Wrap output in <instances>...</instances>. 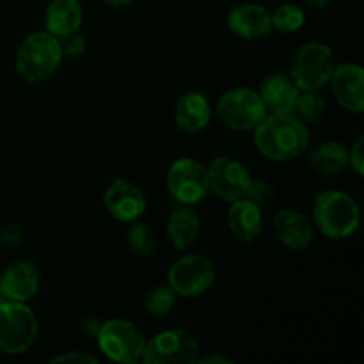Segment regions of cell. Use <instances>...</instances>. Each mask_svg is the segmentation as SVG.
<instances>
[{
    "mask_svg": "<svg viewBox=\"0 0 364 364\" xmlns=\"http://www.w3.org/2000/svg\"><path fill=\"white\" fill-rule=\"evenodd\" d=\"M334 100L345 110L361 114L364 110V70L355 63H343L334 66L329 82Z\"/></svg>",
    "mask_w": 364,
    "mask_h": 364,
    "instance_id": "cell-13",
    "label": "cell"
},
{
    "mask_svg": "<svg viewBox=\"0 0 364 364\" xmlns=\"http://www.w3.org/2000/svg\"><path fill=\"white\" fill-rule=\"evenodd\" d=\"M217 116L224 127L235 132L255 130L267 116V109L258 91L247 87H235L217 100Z\"/></svg>",
    "mask_w": 364,
    "mask_h": 364,
    "instance_id": "cell-7",
    "label": "cell"
},
{
    "mask_svg": "<svg viewBox=\"0 0 364 364\" xmlns=\"http://www.w3.org/2000/svg\"><path fill=\"white\" fill-rule=\"evenodd\" d=\"M60 50H63V57H68V59H75V57H80L82 53L85 52V41L82 36H78V32H73V34H68L64 38H59Z\"/></svg>",
    "mask_w": 364,
    "mask_h": 364,
    "instance_id": "cell-28",
    "label": "cell"
},
{
    "mask_svg": "<svg viewBox=\"0 0 364 364\" xmlns=\"http://www.w3.org/2000/svg\"><path fill=\"white\" fill-rule=\"evenodd\" d=\"M245 198L251 199V201L256 203L258 206H267L274 201V198H276V191H274V187L267 180H262V178H251L247 192H245Z\"/></svg>",
    "mask_w": 364,
    "mask_h": 364,
    "instance_id": "cell-27",
    "label": "cell"
},
{
    "mask_svg": "<svg viewBox=\"0 0 364 364\" xmlns=\"http://www.w3.org/2000/svg\"><path fill=\"white\" fill-rule=\"evenodd\" d=\"M212 119V105L208 98L198 91H188L176 100L174 105V123L187 134H198L205 130Z\"/></svg>",
    "mask_w": 364,
    "mask_h": 364,
    "instance_id": "cell-18",
    "label": "cell"
},
{
    "mask_svg": "<svg viewBox=\"0 0 364 364\" xmlns=\"http://www.w3.org/2000/svg\"><path fill=\"white\" fill-rule=\"evenodd\" d=\"M52 363H98V359L95 355L87 354V352L71 350L68 354H60L53 358Z\"/></svg>",
    "mask_w": 364,
    "mask_h": 364,
    "instance_id": "cell-30",
    "label": "cell"
},
{
    "mask_svg": "<svg viewBox=\"0 0 364 364\" xmlns=\"http://www.w3.org/2000/svg\"><path fill=\"white\" fill-rule=\"evenodd\" d=\"M302 2H304L306 6L313 7V9H323L331 0H302Z\"/></svg>",
    "mask_w": 364,
    "mask_h": 364,
    "instance_id": "cell-33",
    "label": "cell"
},
{
    "mask_svg": "<svg viewBox=\"0 0 364 364\" xmlns=\"http://www.w3.org/2000/svg\"><path fill=\"white\" fill-rule=\"evenodd\" d=\"M38 333V316L25 302H0V350L4 354H25L34 345Z\"/></svg>",
    "mask_w": 364,
    "mask_h": 364,
    "instance_id": "cell-4",
    "label": "cell"
},
{
    "mask_svg": "<svg viewBox=\"0 0 364 364\" xmlns=\"http://www.w3.org/2000/svg\"><path fill=\"white\" fill-rule=\"evenodd\" d=\"M326 100L318 95V91H301L295 103L294 116L304 124H316L326 116Z\"/></svg>",
    "mask_w": 364,
    "mask_h": 364,
    "instance_id": "cell-24",
    "label": "cell"
},
{
    "mask_svg": "<svg viewBox=\"0 0 364 364\" xmlns=\"http://www.w3.org/2000/svg\"><path fill=\"white\" fill-rule=\"evenodd\" d=\"M228 226L237 240L251 244L263 230L262 206L247 198L237 199L231 203V208L228 210Z\"/></svg>",
    "mask_w": 364,
    "mask_h": 364,
    "instance_id": "cell-19",
    "label": "cell"
},
{
    "mask_svg": "<svg viewBox=\"0 0 364 364\" xmlns=\"http://www.w3.org/2000/svg\"><path fill=\"white\" fill-rule=\"evenodd\" d=\"M178 295L169 284L151 288L144 297V311L151 316H167L174 309Z\"/></svg>",
    "mask_w": 364,
    "mask_h": 364,
    "instance_id": "cell-26",
    "label": "cell"
},
{
    "mask_svg": "<svg viewBox=\"0 0 364 364\" xmlns=\"http://www.w3.org/2000/svg\"><path fill=\"white\" fill-rule=\"evenodd\" d=\"M105 4H109V6L112 7H123V6H128V4H132L134 0H103Z\"/></svg>",
    "mask_w": 364,
    "mask_h": 364,
    "instance_id": "cell-34",
    "label": "cell"
},
{
    "mask_svg": "<svg viewBox=\"0 0 364 364\" xmlns=\"http://www.w3.org/2000/svg\"><path fill=\"white\" fill-rule=\"evenodd\" d=\"M198 363H201V364H213V363L231 364V363H233V359L226 358V355H208V358H199Z\"/></svg>",
    "mask_w": 364,
    "mask_h": 364,
    "instance_id": "cell-32",
    "label": "cell"
},
{
    "mask_svg": "<svg viewBox=\"0 0 364 364\" xmlns=\"http://www.w3.org/2000/svg\"><path fill=\"white\" fill-rule=\"evenodd\" d=\"M336 60L334 52L326 43H306L291 59L290 78L301 91H320L327 85Z\"/></svg>",
    "mask_w": 364,
    "mask_h": 364,
    "instance_id": "cell-5",
    "label": "cell"
},
{
    "mask_svg": "<svg viewBox=\"0 0 364 364\" xmlns=\"http://www.w3.org/2000/svg\"><path fill=\"white\" fill-rule=\"evenodd\" d=\"M98 347L114 363L141 361L146 347V338L134 322L124 318H112L102 323L96 334Z\"/></svg>",
    "mask_w": 364,
    "mask_h": 364,
    "instance_id": "cell-6",
    "label": "cell"
},
{
    "mask_svg": "<svg viewBox=\"0 0 364 364\" xmlns=\"http://www.w3.org/2000/svg\"><path fill=\"white\" fill-rule=\"evenodd\" d=\"M272 226L277 240L291 251H304L313 244V238H315L313 220H309L304 213L297 210L287 208L277 212Z\"/></svg>",
    "mask_w": 364,
    "mask_h": 364,
    "instance_id": "cell-15",
    "label": "cell"
},
{
    "mask_svg": "<svg viewBox=\"0 0 364 364\" xmlns=\"http://www.w3.org/2000/svg\"><path fill=\"white\" fill-rule=\"evenodd\" d=\"M217 279L215 265L203 255H185L171 265L167 284L178 297L192 299L206 294Z\"/></svg>",
    "mask_w": 364,
    "mask_h": 364,
    "instance_id": "cell-8",
    "label": "cell"
},
{
    "mask_svg": "<svg viewBox=\"0 0 364 364\" xmlns=\"http://www.w3.org/2000/svg\"><path fill=\"white\" fill-rule=\"evenodd\" d=\"M41 287V274L28 259H20L2 272V288L7 301L27 302L38 295Z\"/></svg>",
    "mask_w": 364,
    "mask_h": 364,
    "instance_id": "cell-16",
    "label": "cell"
},
{
    "mask_svg": "<svg viewBox=\"0 0 364 364\" xmlns=\"http://www.w3.org/2000/svg\"><path fill=\"white\" fill-rule=\"evenodd\" d=\"M255 144L265 159L290 162L308 151V124L294 114H267L255 128Z\"/></svg>",
    "mask_w": 364,
    "mask_h": 364,
    "instance_id": "cell-1",
    "label": "cell"
},
{
    "mask_svg": "<svg viewBox=\"0 0 364 364\" xmlns=\"http://www.w3.org/2000/svg\"><path fill=\"white\" fill-rule=\"evenodd\" d=\"M258 95L267 114H294L301 89L294 84L290 75L272 73L263 78Z\"/></svg>",
    "mask_w": 364,
    "mask_h": 364,
    "instance_id": "cell-17",
    "label": "cell"
},
{
    "mask_svg": "<svg viewBox=\"0 0 364 364\" xmlns=\"http://www.w3.org/2000/svg\"><path fill=\"white\" fill-rule=\"evenodd\" d=\"M363 144L364 139L359 137L358 141L352 144V148L348 149V166L355 171L358 176H363L364 174V159H363Z\"/></svg>",
    "mask_w": 364,
    "mask_h": 364,
    "instance_id": "cell-29",
    "label": "cell"
},
{
    "mask_svg": "<svg viewBox=\"0 0 364 364\" xmlns=\"http://www.w3.org/2000/svg\"><path fill=\"white\" fill-rule=\"evenodd\" d=\"M199 359V343L183 329H167L146 341L144 364H192Z\"/></svg>",
    "mask_w": 364,
    "mask_h": 364,
    "instance_id": "cell-9",
    "label": "cell"
},
{
    "mask_svg": "<svg viewBox=\"0 0 364 364\" xmlns=\"http://www.w3.org/2000/svg\"><path fill=\"white\" fill-rule=\"evenodd\" d=\"M199 233H201V219L191 206L183 205L181 208L174 210L167 219V237L174 249L185 251L192 247Z\"/></svg>",
    "mask_w": 364,
    "mask_h": 364,
    "instance_id": "cell-21",
    "label": "cell"
},
{
    "mask_svg": "<svg viewBox=\"0 0 364 364\" xmlns=\"http://www.w3.org/2000/svg\"><path fill=\"white\" fill-rule=\"evenodd\" d=\"M7 301L6 294H4V288H2V272H0V302Z\"/></svg>",
    "mask_w": 364,
    "mask_h": 364,
    "instance_id": "cell-35",
    "label": "cell"
},
{
    "mask_svg": "<svg viewBox=\"0 0 364 364\" xmlns=\"http://www.w3.org/2000/svg\"><path fill=\"white\" fill-rule=\"evenodd\" d=\"M309 166L323 176H334L348 167V148L341 142L326 141L309 151Z\"/></svg>",
    "mask_w": 364,
    "mask_h": 364,
    "instance_id": "cell-22",
    "label": "cell"
},
{
    "mask_svg": "<svg viewBox=\"0 0 364 364\" xmlns=\"http://www.w3.org/2000/svg\"><path fill=\"white\" fill-rule=\"evenodd\" d=\"M169 194L181 205H198L208 194L206 166L194 159H178L171 164L166 178Z\"/></svg>",
    "mask_w": 364,
    "mask_h": 364,
    "instance_id": "cell-10",
    "label": "cell"
},
{
    "mask_svg": "<svg viewBox=\"0 0 364 364\" xmlns=\"http://www.w3.org/2000/svg\"><path fill=\"white\" fill-rule=\"evenodd\" d=\"M228 28L231 34L244 41H256L274 31L272 16H270V11L262 4L245 2L230 11Z\"/></svg>",
    "mask_w": 364,
    "mask_h": 364,
    "instance_id": "cell-14",
    "label": "cell"
},
{
    "mask_svg": "<svg viewBox=\"0 0 364 364\" xmlns=\"http://www.w3.org/2000/svg\"><path fill=\"white\" fill-rule=\"evenodd\" d=\"M313 224L331 240H345L358 231L361 208L343 191H323L313 201Z\"/></svg>",
    "mask_w": 364,
    "mask_h": 364,
    "instance_id": "cell-2",
    "label": "cell"
},
{
    "mask_svg": "<svg viewBox=\"0 0 364 364\" xmlns=\"http://www.w3.org/2000/svg\"><path fill=\"white\" fill-rule=\"evenodd\" d=\"M146 194L139 185L128 180H114L103 192V206L112 219L132 223L146 212Z\"/></svg>",
    "mask_w": 364,
    "mask_h": 364,
    "instance_id": "cell-12",
    "label": "cell"
},
{
    "mask_svg": "<svg viewBox=\"0 0 364 364\" xmlns=\"http://www.w3.org/2000/svg\"><path fill=\"white\" fill-rule=\"evenodd\" d=\"M128 247L134 255L141 256V258H148L155 252L156 247V237L155 231L142 220H132L130 228L127 231Z\"/></svg>",
    "mask_w": 364,
    "mask_h": 364,
    "instance_id": "cell-23",
    "label": "cell"
},
{
    "mask_svg": "<svg viewBox=\"0 0 364 364\" xmlns=\"http://www.w3.org/2000/svg\"><path fill=\"white\" fill-rule=\"evenodd\" d=\"M102 323H103V320H100L98 316H87V318L82 320V329H84L91 338H96V334H98Z\"/></svg>",
    "mask_w": 364,
    "mask_h": 364,
    "instance_id": "cell-31",
    "label": "cell"
},
{
    "mask_svg": "<svg viewBox=\"0 0 364 364\" xmlns=\"http://www.w3.org/2000/svg\"><path fill=\"white\" fill-rule=\"evenodd\" d=\"M84 21V7L80 0H52L45 11V31L55 38L78 32Z\"/></svg>",
    "mask_w": 364,
    "mask_h": 364,
    "instance_id": "cell-20",
    "label": "cell"
},
{
    "mask_svg": "<svg viewBox=\"0 0 364 364\" xmlns=\"http://www.w3.org/2000/svg\"><path fill=\"white\" fill-rule=\"evenodd\" d=\"M208 173V191L228 203L245 198L251 174L245 166L231 156H217L206 167Z\"/></svg>",
    "mask_w": 364,
    "mask_h": 364,
    "instance_id": "cell-11",
    "label": "cell"
},
{
    "mask_svg": "<svg viewBox=\"0 0 364 364\" xmlns=\"http://www.w3.org/2000/svg\"><path fill=\"white\" fill-rule=\"evenodd\" d=\"M63 50L59 38L48 31H36L25 36L14 57L18 75L28 84L46 80L63 63Z\"/></svg>",
    "mask_w": 364,
    "mask_h": 364,
    "instance_id": "cell-3",
    "label": "cell"
},
{
    "mask_svg": "<svg viewBox=\"0 0 364 364\" xmlns=\"http://www.w3.org/2000/svg\"><path fill=\"white\" fill-rule=\"evenodd\" d=\"M270 16H272V28L284 32V34L301 31L306 23L304 9L297 4H283L270 11Z\"/></svg>",
    "mask_w": 364,
    "mask_h": 364,
    "instance_id": "cell-25",
    "label": "cell"
}]
</instances>
